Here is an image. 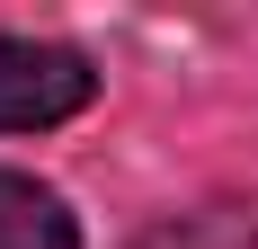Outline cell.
I'll list each match as a JSON object with an SVG mask.
<instances>
[{
  "label": "cell",
  "mask_w": 258,
  "mask_h": 249,
  "mask_svg": "<svg viewBox=\"0 0 258 249\" xmlns=\"http://www.w3.org/2000/svg\"><path fill=\"white\" fill-rule=\"evenodd\" d=\"M0 249H80V223L45 178L0 169Z\"/></svg>",
  "instance_id": "7a4b0ae2"
},
{
  "label": "cell",
  "mask_w": 258,
  "mask_h": 249,
  "mask_svg": "<svg viewBox=\"0 0 258 249\" xmlns=\"http://www.w3.org/2000/svg\"><path fill=\"white\" fill-rule=\"evenodd\" d=\"M98 98V63L53 36H0V134H45L72 125Z\"/></svg>",
  "instance_id": "6da1fadb"
}]
</instances>
